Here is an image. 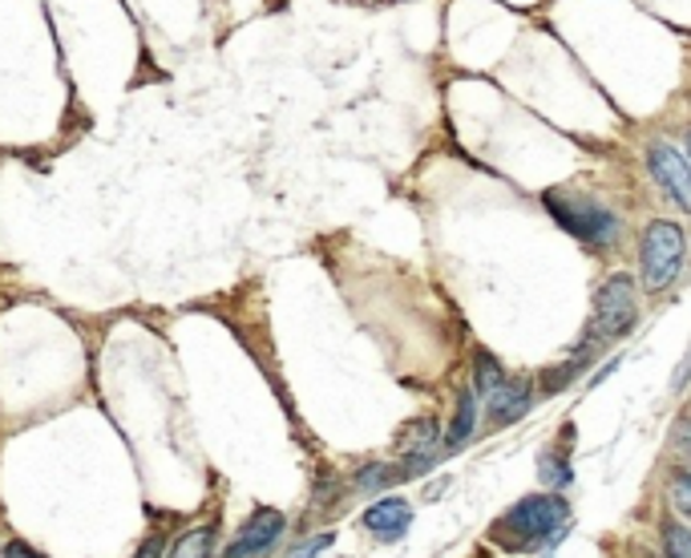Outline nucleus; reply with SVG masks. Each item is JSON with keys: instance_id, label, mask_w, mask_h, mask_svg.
I'll return each instance as SVG.
<instances>
[{"instance_id": "obj_15", "label": "nucleus", "mask_w": 691, "mask_h": 558, "mask_svg": "<svg viewBox=\"0 0 691 558\" xmlns=\"http://www.w3.org/2000/svg\"><path fill=\"white\" fill-rule=\"evenodd\" d=\"M542 481H546V486H566V481H571V469H566V462H559L554 453H542Z\"/></svg>"}, {"instance_id": "obj_7", "label": "nucleus", "mask_w": 691, "mask_h": 558, "mask_svg": "<svg viewBox=\"0 0 691 558\" xmlns=\"http://www.w3.org/2000/svg\"><path fill=\"white\" fill-rule=\"evenodd\" d=\"M534 405V385L526 376H505L502 385L490 393V421L493 426H510L518 421L522 412H530Z\"/></svg>"}, {"instance_id": "obj_19", "label": "nucleus", "mask_w": 691, "mask_h": 558, "mask_svg": "<svg viewBox=\"0 0 691 558\" xmlns=\"http://www.w3.org/2000/svg\"><path fill=\"white\" fill-rule=\"evenodd\" d=\"M676 441H679V450H683V457H691V417H683L676 426Z\"/></svg>"}, {"instance_id": "obj_6", "label": "nucleus", "mask_w": 691, "mask_h": 558, "mask_svg": "<svg viewBox=\"0 0 691 558\" xmlns=\"http://www.w3.org/2000/svg\"><path fill=\"white\" fill-rule=\"evenodd\" d=\"M283 526H288V522H283L280 510H267V505H263V510H255L251 519H247V526L239 531V538L226 546L223 558H259L267 546L280 538Z\"/></svg>"}, {"instance_id": "obj_3", "label": "nucleus", "mask_w": 691, "mask_h": 558, "mask_svg": "<svg viewBox=\"0 0 691 558\" xmlns=\"http://www.w3.org/2000/svg\"><path fill=\"white\" fill-rule=\"evenodd\" d=\"M546 211L554 214V223L562 231H571L574 240L583 243H611L619 235V223L607 207H598L590 199H574L566 190H546Z\"/></svg>"}, {"instance_id": "obj_13", "label": "nucleus", "mask_w": 691, "mask_h": 558, "mask_svg": "<svg viewBox=\"0 0 691 558\" xmlns=\"http://www.w3.org/2000/svg\"><path fill=\"white\" fill-rule=\"evenodd\" d=\"M502 381H505L502 364H497L490 352H478V393H481V397H490V393L502 385Z\"/></svg>"}, {"instance_id": "obj_22", "label": "nucleus", "mask_w": 691, "mask_h": 558, "mask_svg": "<svg viewBox=\"0 0 691 558\" xmlns=\"http://www.w3.org/2000/svg\"><path fill=\"white\" fill-rule=\"evenodd\" d=\"M688 154H691V133H688Z\"/></svg>"}, {"instance_id": "obj_16", "label": "nucleus", "mask_w": 691, "mask_h": 558, "mask_svg": "<svg viewBox=\"0 0 691 558\" xmlns=\"http://www.w3.org/2000/svg\"><path fill=\"white\" fill-rule=\"evenodd\" d=\"M671 498H676V505L683 510V514H691V474L688 469H679L676 478H671Z\"/></svg>"}, {"instance_id": "obj_9", "label": "nucleus", "mask_w": 691, "mask_h": 558, "mask_svg": "<svg viewBox=\"0 0 691 558\" xmlns=\"http://www.w3.org/2000/svg\"><path fill=\"white\" fill-rule=\"evenodd\" d=\"M437 441H441V429L433 417H417V421H409V426L400 429V453L405 457H433L437 453Z\"/></svg>"}, {"instance_id": "obj_14", "label": "nucleus", "mask_w": 691, "mask_h": 558, "mask_svg": "<svg viewBox=\"0 0 691 558\" xmlns=\"http://www.w3.org/2000/svg\"><path fill=\"white\" fill-rule=\"evenodd\" d=\"M388 481H400V469H393V465H368V469H360L356 474L360 490H380V486H388Z\"/></svg>"}, {"instance_id": "obj_18", "label": "nucleus", "mask_w": 691, "mask_h": 558, "mask_svg": "<svg viewBox=\"0 0 691 558\" xmlns=\"http://www.w3.org/2000/svg\"><path fill=\"white\" fill-rule=\"evenodd\" d=\"M162 550H166V538H162V534H154V538H147V543H142L138 558H162Z\"/></svg>"}, {"instance_id": "obj_1", "label": "nucleus", "mask_w": 691, "mask_h": 558, "mask_svg": "<svg viewBox=\"0 0 691 558\" xmlns=\"http://www.w3.org/2000/svg\"><path fill=\"white\" fill-rule=\"evenodd\" d=\"M571 510L566 498H550V493H534L522 498L502 514V522H493V538H502L510 550H534V546L559 543L566 534Z\"/></svg>"}, {"instance_id": "obj_17", "label": "nucleus", "mask_w": 691, "mask_h": 558, "mask_svg": "<svg viewBox=\"0 0 691 558\" xmlns=\"http://www.w3.org/2000/svg\"><path fill=\"white\" fill-rule=\"evenodd\" d=\"M332 546V534H316V538H307V543H300L295 550H288L283 558H316L319 550H328Z\"/></svg>"}, {"instance_id": "obj_11", "label": "nucleus", "mask_w": 691, "mask_h": 558, "mask_svg": "<svg viewBox=\"0 0 691 558\" xmlns=\"http://www.w3.org/2000/svg\"><path fill=\"white\" fill-rule=\"evenodd\" d=\"M211 546H214V531L211 526H199V531H190L178 538L171 558H211Z\"/></svg>"}, {"instance_id": "obj_2", "label": "nucleus", "mask_w": 691, "mask_h": 558, "mask_svg": "<svg viewBox=\"0 0 691 558\" xmlns=\"http://www.w3.org/2000/svg\"><path fill=\"white\" fill-rule=\"evenodd\" d=\"M639 259H643V288H647V292L671 288V279L679 276V264H683V226L667 223V219H655V223L643 231Z\"/></svg>"}, {"instance_id": "obj_20", "label": "nucleus", "mask_w": 691, "mask_h": 558, "mask_svg": "<svg viewBox=\"0 0 691 558\" xmlns=\"http://www.w3.org/2000/svg\"><path fill=\"white\" fill-rule=\"evenodd\" d=\"M0 558H40V555H37V550H28L25 543H9Z\"/></svg>"}, {"instance_id": "obj_8", "label": "nucleus", "mask_w": 691, "mask_h": 558, "mask_svg": "<svg viewBox=\"0 0 691 558\" xmlns=\"http://www.w3.org/2000/svg\"><path fill=\"white\" fill-rule=\"evenodd\" d=\"M409 522H412V505L405 498H380V502H373L364 510V526L380 543H397L400 534L409 531Z\"/></svg>"}, {"instance_id": "obj_5", "label": "nucleus", "mask_w": 691, "mask_h": 558, "mask_svg": "<svg viewBox=\"0 0 691 558\" xmlns=\"http://www.w3.org/2000/svg\"><path fill=\"white\" fill-rule=\"evenodd\" d=\"M647 166H652L655 183L664 186L683 211H691V166L688 162L679 159L667 142H652V147H647Z\"/></svg>"}, {"instance_id": "obj_21", "label": "nucleus", "mask_w": 691, "mask_h": 558, "mask_svg": "<svg viewBox=\"0 0 691 558\" xmlns=\"http://www.w3.org/2000/svg\"><path fill=\"white\" fill-rule=\"evenodd\" d=\"M688 376H691V352H688V360H683V364H679V372H676V388L683 385Z\"/></svg>"}, {"instance_id": "obj_10", "label": "nucleus", "mask_w": 691, "mask_h": 558, "mask_svg": "<svg viewBox=\"0 0 691 558\" xmlns=\"http://www.w3.org/2000/svg\"><path fill=\"white\" fill-rule=\"evenodd\" d=\"M473 421H478V397L473 393H461L457 397V412H453V426L445 433V445L457 450V445H466L469 433H473Z\"/></svg>"}, {"instance_id": "obj_12", "label": "nucleus", "mask_w": 691, "mask_h": 558, "mask_svg": "<svg viewBox=\"0 0 691 558\" xmlns=\"http://www.w3.org/2000/svg\"><path fill=\"white\" fill-rule=\"evenodd\" d=\"M664 555L667 558H691V531L688 526L667 522L664 526Z\"/></svg>"}, {"instance_id": "obj_4", "label": "nucleus", "mask_w": 691, "mask_h": 558, "mask_svg": "<svg viewBox=\"0 0 691 558\" xmlns=\"http://www.w3.org/2000/svg\"><path fill=\"white\" fill-rule=\"evenodd\" d=\"M635 324V283L631 276H611L595 295V319H590V340H619Z\"/></svg>"}]
</instances>
